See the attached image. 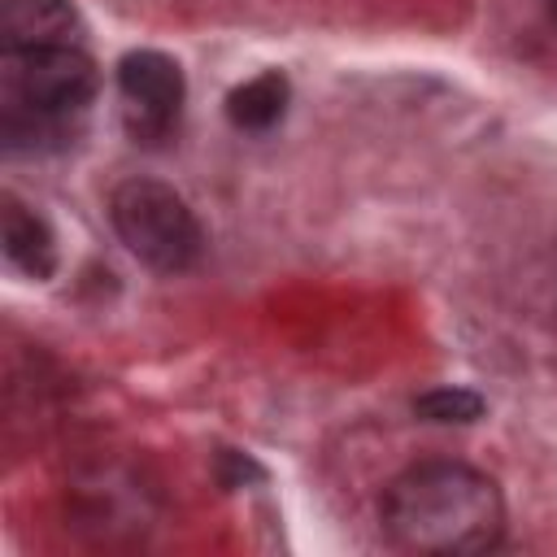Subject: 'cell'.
Instances as JSON below:
<instances>
[{
    "instance_id": "cell-1",
    "label": "cell",
    "mask_w": 557,
    "mask_h": 557,
    "mask_svg": "<svg viewBox=\"0 0 557 557\" xmlns=\"http://www.w3.org/2000/svg\"><path fill=\"white\" fill-rule=\"evenodd\" d=\"M379 522L400 553L470 557L500 544L505 496L492 474L466 461H418L383 487Z\"/></svg>"
},
{
    "instance_id": "cell-2",
    "label": "cell",
    "mask_w": 557,
    "mask_h": 557,
    "mask_svg": "<svg viewBox=\"0 0 557 557\" xmlns=\"http://www.w3.org/2000/svg\"><path fill=\"white\" fill-rule=\"evenodd\" d=\"M100 74L83 44L0 48V144L48 152L78 135Z\"/></svg>"
},
{
    "instance_id": "cell-3",
    "label": "cell",
    "mask_w": 557,
    "mask_h": 557,
    "mask_svg": "<svg viewBox=\"0 0 557 557\" xmlns=\"http://www.w3.org/2000/svg\"><path fill=\"white\" fill-rule=\"evenodd\" d=\"M109 222L126 252L157 274H183L205 252L200 218L191 213L183 191H174L161 178H122L109 191Z\"/></svg>"
},
{
    "instance_id": "cell-4",
    "label": "cell",
    "mask_w": 557,
    "mask_h": 557,
    "mask_svg": "<svg viewBox=\"0 0 557 557\" xmlns=\"http://www.w3.org/2000/svg\"><path fill=\"white\" fill-rule=\"evenodd\" d=\"M117 96H122V117L135 144H157L178 126L187 78L174 57L157 48H135L117 61Z\"/></svg>"
},
{
    "instance_id": "cell-5",
    "label": "cell",
    "mask_w": 557,
    "mask_h": 557,
    "mask_svg": "<svg viewBox=\"0 0 557 557\" xmlns=\"http://www.w3.org/2000/svg\"><path fill=\"white\" fill-rule=\"evenodd\" d=\"M83 44V17L70 0H4L0 48H48Z\"/></svg>"
},
{
    "instance_id": "cell-6",
    "label": "cell",
    "mask_w": 557,
    "mask_h": 557,
    "mask_svg": "<svg viewBox=\"0 0 557 557\" xmlns=\"http://www.w3.org/2000/svg\"><path fill=\"white\" fill-rule=\"evenodd\" d=\"M0 244H4V261L26 274V278H52L57 274V235L52 226L22 205L13 191H4V209H0Z\"/></svg>"
},
{
    "instance_id": "cell-7",
    "label": "cell",
    "mask_w": 557,
    "mask_h": 557,
    "mask_svg": "<svg viewBox=\"0 0 557 557\" xmlns=\"http://www.w3.org/2000/svg\"><path fill=\"white\" fill-rule=\"evenodd\" d=\"M287 100H292V83L283 70H265L239 87H231L226 96V117L235 131H248V135H261L270 126L283 122L287 113Z\"/></svg>"
},
{
    "instance_id": "cell-8",
    "label": "cell",
    "mask_w": 557,
    "mask_h": 557,
    "mask_svg": "<svg viewBox=\"0 0 557 557\" xmlns=\"http://www.w3.org/2000/svg\"><path fill=\"white\" fill-rule=\"evenodd\" d=\"M413 413L422 422H440V426L457 422V426H466V422L483 418V396L470 392V387H431V392H422L413 400Z\"/></svg>"
},
{
    "instance_id": "cell-9",
    "label": "cell",
    "mask_w": 557,
    "mask_h": 557,
    "mask_svg": "<svg viewBox=\"0 0 557 557\" xmlns=\"http://www.w3.org/2000/svg\"><path fill=\"white\" fill-rule=\"evenodd\" d=\"M544 4H548V13H553V17H557V0H544Z\"/></svg>"
}]
</instances>
